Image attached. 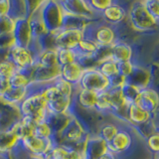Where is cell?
Returning <instances> with one entry per match:
<instances>
[{
    "label": "cell",
    "instance_id": "1",
    "mask_svg": "<svg viewBox=\"0 0 159 159\" xmlns=\"http://www.w3.org/2000/svg\"><path fill=\"white\" fill-rule=\"evenodd\" d=\"M127 22L136 34L145 36H152V34H156L159 25L147 12L142 0L130 4L127 14Z\"/></svg>",
    "mask_w": 159,
    "mask_h": 159
},
{
    "label": "cell",
    "instance_id": "48",
    "mask_svg": "<svg viewBox=\"0 0 159 159\" xmlns=\"http://www.w3.org/2000/svg\"><path fill=\"white\" fill-rule=\"evenodd\" d=\"M10 9V0H0V17L8 16Z\"/></svg>",
    "mask_w": 159,
    "mask_h": 159
},
{
    "label": "cell",
    "instance_id": "10",
    "mask_svg": "<svg viewBox=\"0 0 159 159\" xmlns=\"http://www.w3.org/2000/svg\"><path fill=\"white\" fill-rule=\"evenodd\" d=\"M8 59L16 67L17 71H24L35 65V56L31 50L15 44L9 50Z\"/></svg>",
    "mask_w": 159,
    "mask_h": 159
},
{
    "label": "cell",
    "instance_id": "45",
    "mask_svg": "<svg viewBox=\"0 0 159 159\" xmlns=\"http://www.w3.org/2000/svg\"><path fill=\"white\" fill-rule=\"evenodd\" d=\"M15 27V21L9 16L0 17V35L12 34Z\"/></svg>",
    "mask_w": 159,
    "mask_h": 159
},
{
    "label": "cell",
    "instance_id": "42",
    "mask_svg": "<svg viewBox=\"0 0 159 159\" xmlns=\"http://www.w3.org/2000/svg\"><path fill=\"white\" fill-rule=\"evenodd\" d=\"M17 72L16 67L9 59L0 63V78L9 80L13 75Z\"/></svg>",
    "mask_w": 159,
    "mask_h": 159
},
{
    "label": "cell",
    "instance_id": "33",
    "mask_svg": "<svg viewBox=\"0 0 159 159\" xmlns=\"http://www.w3.org/2000/svg\"><path fill=\"white\" fill-rule=\"evenodd\" d=\"M35 125H36V122L32 118L27 116L20 118L17 123V135L20 140L33 135Z\"/></svg>",
    "mask_w": 159,
    "mask_h": 159
},
{
    "label": "cell",
    "instance_id": "18",
    "mask_svg": "<svg viewBox=\"0 0 159 159\" xmlns=\"http://www.w3.org/2000/svg\"><path fill=\"white\" fill-rule=\"evenodd\" d=\"M98 93L76 87L73 98V103L77 107L84 109V111H94Z\"/></svg>",
    "mask_w": 159,
    "mask_h": 159
},
{
    "label": "cell",
    "instance_id": "36",
    "mask_svg": "<svg viewBox=\"0 0 159 159\" xmlns=\"http://www.w3.org/2000/svg\"><path fill=\"white\" fill-rule=\"evenodd\" d=\"M57 61L60 67H64L66 65L71 64L77 61V55L74 49H65V48H57Z\"/></svg>",
    "mask_w": 159,
    "mask_h": 159
},
{
    "label": "cell",
    "instance_id": "35",
    "mask_svg": "<svg viewBox=\"0 0 159 159\" xmlns=\"http://www.w3.org/2000/svg\"><path fill=\"white\" fill-rule=\"evenodd\" d=\"M97 69L102 76L106 77L107 80H111L118 75L117 71V63L113 61L111 58H108L104 61L98 63Z\"/></svg>",
    "mask_w": 159,
    "mask_h": 159
},
{
    "label": "cell",
    "instance_id": "41",
    "mask_svg": "<svg viewBox=\"0 0 159 159\" xmlns=\"http://www.w3.org/2000/svg\"><path fill=\"white\" fill-rule=\"evenodd\" d=\"M33 135L40 137V138H54L51 128L49 127L46 121H41V122L36 123V125H35V128H34Z\"/></svg>",
    "mask_w": 159,
    "mask_h": 159
},
{
    "label": "cell",
    "instance_id": "27",
    "mask_svg": "<svg viewBox=\"0 0 159 159\" xmlns=\"http://www.w3.org/2000/svg\"><path fill=\"white\" fill-rule=\"evenodd\" d=\"M32 71L33 67L24 71H17L8 80L9 87L14 89H27L32 83Z\"/></svg>",
    "mask_w": 159,
    "mask_h": 159
},
{
    "label": "cell",
    "instance_id": "32",
    "mask_svg": "<svg viewBox=\"0 0 159 159\" xmlns=\"http://www.w3.org/2000/svg\"><path fill=\"white\" fill-rule=\"evenodd\" d=\"M35 65L42 67H56L59 66L57 61V51L56 49H47L42 50L36 58H35Z\"/></svg>",
    "mask_w": 159,
    "mask_h": 159
},
{
    "label": "cell",
    "instance_id": "29",
    "mask_svg": "<svg viewBox=\"0 0 159 159\" xmlns=\"http://www.w3.org/2000/svg\"><path fill=\"white\" fill-rule=\"evenodd\" d=\"M27 94V89H14V88H8V89L4 93L0 101H2L4 103H7L9 106L16 107L22 102Z\"/></svg>",
    "mask_w": 159,
    "mask_h": 159
},
{
    "label": "cell",
    "instance_id": "39",
    "mask_svg": "<svg viewBox=\"0 0 159 159\" xmlns=\"http://www.w3.org/2000/svg\"><path fill=\"white\" fill-rule=\"evenodd\" d=\"M144 145L146 149L150 152L154 158H158L159 152V133L155 132L150 134L144 139Z\"/></svg>",
    "mask_w": 159,
    "mask_h": 159
},
{
    "label": "cell",
    "instance_id": "13",
    "mask_svg": "<svg viewBox=\"0 0 159 159\" xmlns=\"http://www.w3.org/2000/svg\"><path fill=\"white\" fill-rule=\"evenodd\" d=\"M137 106L150 114H156L158 111L159 96L155 88H146L139 92L135 101Z\"/></svg>",
    "mask_w": 159,
    "mask_h": 159
},
{
    "label": "cell",
    "instance_id": "43",
    "mask_svg": "<svg viewBox=\"0 0 159 159\" xmlns=\"http://www.w3.org/2000/svg\"><path fill=\"white\" fill-rule=\"evenodd\" d=\"M144 7L152 18L159 23V1L158 0H142Z\"/></svg>",
    "mask_w": 159,
    "mask_h": 159
},
{
    "label": "cell",
    "instance_id": "16",
    "mask_svg": "<svg viewBox=\"0 0 159 159\" xmlns=\"http://www.w3.org/2000/svg\"><path fill=\"white\" fill-rule=\"evenodd\" d=\"M12 34L15 45L28 49L30 48L33 41V36L28 19L18 20L15 22L14 31Z\"/></svg>",
    "mask_w": 159,
    "mask_h": 159
},
{
    "label": "cell",
    "instance_id": "22",
    "mask_svg": "<svg viewBox=\"0 0 159 159\" xmlns=\"http://www.w3.org/2000/svg\"><path fill=\"white\" fill-rule=\"evenodd\" d=\"M20 118L21 116L16 107L9 106L0 101V129L10 128Z\"/></svg>",
    "mask_w": 159,
    "mask_h": 159
},
{
    "label": "cell",
    "instance_id": "26",
    "mask_svg": "<svg viewBox=\"0 0 159 159\" xmlns=\"http://www.w3.org/2000/svg\"><path fill=\"white\" fill-rule=\"evenodd\" d=\"M73 114H53L48 111L45 121L47 122L49 127L51 128L54 137L57 136L69 123Z\"/></svg>",
    "mask_w": 159,
    "mask_h": 159
},
{
    "label": "cell",
    "instance_id": "34",
    "mask_svg": "<svg viewBox=\"0 0 159 159\" xmlns=\"http://www.w3.org/2000/svg\"><path fill=\"white\" fill-rule=\"evenodd\" d=\"M94 111L103 116H111V107L107 91L98 93L96 104H94Z\"/></svg>",
    "mask_w": 159,
    "mask_h": 159
},
{
    "label": "cell",
    "instance_id": "51",
    "mask_svg": "<svg viewBox=\"0 0 159 159\" xmlns=\"http://www.w3.org/2000/svg\"><path fill=\"white\" fill-rule=\"evenodd\" d=\"M9 50H10V48H8V49H0V63L8 59Z\"/></svg>",
    "mask_w": 159,
    "mask_h": 159
},
{
    "label": "cell",
    "instance_id": "20",
    "mask_svg": "<svg viewBox=\"0 0 159 159\" xmlns=\"http://www.w3.org/2000/svg\"><path fill=\"white\" fill-rule=\"evenodd\" d=\"M154 116V114H153ZM152 114L139 107L135 102L128 104L126 112V122L133 127H137L147 123L153 117Z\"/></svg>",
    "mask_w": 159,
    "mask_h": 159
},
{
    "label": "cell",
    "instance_id": "40",
    "mask_svg": "<svg viewBox=\"0 0 159 159\" xmlns=\"http://www.w3.org/2000/svg\"><path fill=\"white\" fill-rule=\"evenodd\" d=\"M67 153H68L67 146L56 143L51 149H50L46 155H45V158L46 159H66Z\"/></svg>",
    "mask_w": 159,
    "mask_h": 159
},
{
    "label": "cell",
    "instance_id": "28",
    "mask_svg": "<svg viewBox=\"0 0 159 159\" xmlns=\"http://www.w3.org/2000/svg\"><path fill=\"white\" fill-rule=\"evenodd\" d=\"M98 49V46L94 42H93L92 40L83 38L76 46V48L74 49L75 53L77 55V61L81 59L93 57V55L96 54Z\"/></svg>",
    "mask_w": 159,
    "mask_h": 159
},
{
    "label": "cell",
    "instance_id": "44",
    "mask_svg": "<svg viewBox=\"0 0 159 159\" xmlns=\"http://www.w3.org/2000/svg\"><path fill=\"white\" fill-rule=\"evenodd\" d=\"M87 1L93 12L101 15L106 10V8L111 4L112 0H87Z\"/></svg>",
    "mask_w": 159,
    "mask_h": 159
},
{
    "label": "cell",
    "instance_id": "31",
    "mask_svg": "<svg viewBox=\"0 0 159 159\" xmlns=\"http://www.w3.org/2000/svg\"><path fill=\"white\" fill-rule=\"evenodd\" d=\"M89 22L92 21L89 19L64 13L61 30H81V31H84V29Z\"/></svg>",
    "mask_w": 159,
    "mask_h": 159
},
{
    "label": "cell",
    "instance_id": "4",
    "mask_svg": "<svg viewBox=\"0 0 159 159\" xmlns=\"http://www.w3.org/2000/svg\"><path fill=\"white\" fill-rule=\"evenodd\" d=\"M84 38L92 40L98 47H111L117 40L116 28L102 19L89 22L83 31Z\"/></svg>",
    "mask_w": 159,
    "mask_h": 159
},
{
    "label": "cell",
    "instance_id": "25",
    "mask_svg": "<svg viewBox=\"0 0 159 159\" xmlns=\"http://www.w3.org/2000/svg\"><path fill=\"white\" fill-rule=\"evenodd\" d=\"M43 2H42V4H43ZM42 4H41V6H39L36 10H35L28 19L29 24H30V28H31L33 39H39L42 36H44V35H46L47 33H49L46 27H45V24L43 22V19L41 16Z\"/></svg>",
    "mask_w": 159,
    "mask_h": 159
},
{
    "label": "cell",
    "instance_id": "2",
    "mask_svg": "<svg viewBox=\"0 0 159 159\" xmlns=\"http://www.w3.org/2000/svg\"><path fill=\"white\" fill-rule=\"evenodd\" d=\"M91 134L80 120L74 116L70 119L69 123L57 136H55V142L69 147H73L84 151V145Z\"/></svg>",
    "mask_w": 159,
    "mask_h": 159
},
{
    "label": "cell",
    "instance_id": "5",
    "mask_svg": "<svg viewBox=\"0 0 159 159\" xmlns=\"http://www.w3.org/2000/svg\"><path fill=\"white\" fill-rule=\"evenodd\" d=\"M41 16L49 33L55 34L61 30L64 11L58 0L44 1L41 7Z\"/></svg>",
    "mask_w": 159,
    "mask_h": 159
},
{
    "label": "cell",
    "instance_id": "15",
    "mask_svg": "<svg viewBox=\"0 0 159 159\" xmlns=\"http://www.w3.org/2000/svg\"><path fill=\"white\" fill-rule=\"evenodd\" d=\"M54 35L56 49H75L79 42L84 38L83 31L81 30H60Z\"/></svg>",
    "mask_w": 159,
    "mask_h": 159
},
{
    "label": "cell",
    "instance_id": "11",
    "mask_svg": "<svg viewBox=\"0 0 159 159\" xmlns=\"http://www.w3.org/2000/svg\"><path fill=\"white\" fill-rule=\"evenodd\" d=\"M18 121L8 129H0V156L5 159L11 155L19 145L20 139L17 135Z\"/></svg>",
    "mask_w": 159,
    "mask_h": 159
},
{
    "label": "cell",
    "instance_id": "19",
    "mask_svg": "<svg viewBox=\"0 0 159 159\" xmlns=\"http://www.w3.org/2000/svg\"><path fill=\"white\" fill-rule=\"evenodd\" d=\"M107 150V143L97 134H91L84 145V159H98Z\"/></svg>",
    "mask_w": 159,
    "mask_h": 159
},
{
    "label": "cell",
    "instance_id": "46",
    "mask_svg": "<svg viewBox=\"0 0 159 159\" xmlns=\"http://www.w3.org/2000/svg\"><path fill=\"white\" fill-rule=\"evenodd\" d=\"M133 68H134V64L131 61L118 62L117 63L118 75H119V76H121L122 78H124V79H126L129 75L131 74Z\"/></svg>",
    "mask_w": 159,
    "mask_h": 159
},
{
    "label": "cell",
    "instance_id": "8",
    "mask_svg": "<svg viewBox=\"0 0 159 159\" xmlns=\"http://www.w3.org/2000/svg\"><path fill=\"white\" fill-rule=\"evenodd\" d=\"M65 14L74 15L94 21L101 19V15L93 12L87 0H58Z\"/></svg>",
    "mask_w": 159,
    "mask_h": 159
},
{
    "label": "cell",
    "instance_id": "17",
    "mask_svg": "<svg viewBox=\"0 0 159 159\" xmlns=\"http://www.w3.org/2000/svg\"><path fill=\"white\" fill-rule=\"evenodd\" d=\"M61 76V67H42L34 65L32 71V83L50 84Z\"/></svg>",
    "mask_w": 159,
    "mask_h": 159
},
{
    "label": "cell",
    "instance_id": "24",
    "mask_svg": "<svg viewBox=\"0 0 159 159\" xmlns=\"http://www.w3.org/2000/svg\"><path fill=\"white\" fill-rule=\"evenodd\" d=\"M73 98L60 96L47 102V109L53 114H72Z\"/></svg>",
    "mask_w": 159,
    "mask_h": 159
},
{
    "label": "cell",
    "instance_id": "52",
    "mask_svg": "<svg viewBox=\"0 0 159 159\" xmlns=\"http://www.w3.org/2000/svg\"><path fill=\"white\" fill-rule=\"evenodd\" d=\"M0 159H5L4 157H2V156H0Z\"/></svg>",
    "mask_w": 159,
    "mask_h": 159
},
{
    "label": "cell",
    "instance_id": "23",
    "mask_svg": "<svg viewBox=\"0 0 159 159\" xmlns=\"http://www.w3.org/2000/svg\"><path fill=\"white\" fill-rule=\"evenodd\" d=\"M84 69L78 61H75L61 68V77L74 87H78Z\"/></svg>",
    "mask_w": 159,
    "mask_h": 159
},
{
    "label": "cell",
    "instance_id": "50",
    "mask_svg": "<svg viewBox=\"0 0 159 159\" xmlns=\"http://www.w3.org/2000/svg\"><path fill=\"white\" fill-rule=\"evenodd\" d=\"M98 159H119V157L118 156H116V154H113V153H111V151H108V150H107L106 152H104L102 155L99 157Z\"/></svg>",
    "mask_w": 159,
    "mask_h": 159
},
{
    "label": "cell",
    "instance_id": "47",
    "mask_svg": "<svg viewBox=\"0 0 159 159\" xmlns=\"http://www.w3.org/2000/svg\"><path fill=\"white\" fill-rule=\"evenodd\" d=\"M14 45L13 34L0 35V49H8Z\"/></svg>",
    "mask_w": 159,
    "mask_h": 159
},
{
    "label": "cell",
    "instance_id": "9",
    "mask_svg": "<svg viewBox=\"0 0 159 159\" xmlns=\"http://www.w3.org/2000/svg\"><path fill=\"white\" fill-rule=\"evenodd\" d=\"M130 4L123 1H114L101 14V19L106 23L116 27L127 21V14Z\"/></svg>",
    "mask_w": 159,
    "mask_h": 159
},
{
    "label": "cell",
    "instance_id": "38",
    "mask_svg": "<svg viewBox=\"0 0 159 159\" xmlns=\"http://www.w3.org/2000/svg\"><path fill=\"white\" fill-rule=\"evenodd\" d=\"M120 91H121L123 98L125 99L126 103L130 104V103L135 102L136 98H137L138 94H139V92H140L141 89H137L136 87L132 86V84L124 83L120 87Z\"/></svg>",
    "mask_w": 159,
    "mask_h": 159
},
{
    "label": "cell",
    "instance_id": "12",
    "mask_svg": "<svg viewBox=\"0 0 159 159\" xmlns=\"http://www.w3.org/2000/svg\"><path fill=\"white\" fill-rule=\"evenodd\" d=\"M153 81L151 65L149 67H145L134 64V68L131 74L125 79V83L132 84L139 89H143L149 87L153 88Z\"/></svg>",
    "mask_w": 159,
    "mask_h": 159
},
{
    "label": "cell",
    "instance_id": "7",
    "mask_svg": "<svg viewBox=\"0 0 159 159\" xmlns=\"http://www.w3.org/2000/svg\"><path fill=\"white\" fill-rule=\"evenodd\" d=\"M56 142L54 138H40L31 135L19 141L18 147L27 154L45 156Z\"/></svg>",
    "mask_w": 159,
    "mask_h": 159
},
{
    "label": "cell",
    "instance_id": "3",
    "mask_svg": "<svg viewBox=\"0 0 159 159\" xmlns=\"http://www.w3.org/2000/svg\"><path fill=\"white\" fill-rule=\"evenodd\" d=\"M42 93L43 92L32 91L27 88L26 97L17 107L21 117H30L36 123L45 121L48 114V109L47 101Z\"/></svg>",
    "mask_w": 159,
    "mask_h": 159
},
{
    "label": "cell",
    "instance_id": "21",
    "mask_svg": "<svg viewBox=\"0 0 159 159\" xmlns=\"http://www.w3.org/2000/svg\"><path fill=\"white\" fill-rule=\"evenodd\" d=\"M109 50H111V58L116 63L132 61L133 48L130 44L120 41V40H116L109 47Z\"/></svg>",
    "mask_w": 159,
    "mask_h": 159
},
{
    "label": "cell",
    "instance_id": "6",
    "mask_svg": "<svg viewBox=\"0 0 159 159\" xmlns=\"http://www.w3.org/2000/svg\"><path fill=\"white\" fill-rule=\"evenodd\" d=\"M78 87L99 93L106 92L109 88V82L106 77L98 72L97 68H93L84 70Z\"/></svg>",
    "mask_w": 159,
    "mask_h": 159
},
{
    "label": "cell",
    "instance_id": "37",
    "mask_svg": "<svg viewBox=\"0 0 159 159\" xmlns=\"http://www.w3.org/2000/svg\"><path fill=\"white\" fill-rule=\"evenodd\" d=\"M53 84H54V87L56 88L60 96L67 97V98H74L76 87H74L73 84L68 83L67 81H65L61 77H59L55 80L53 82Z\"/></svg>",
    "mask_w": 159,
    "mask_h": 159
},
{
    "label": "cell",
    "instance_id": "30",
    "mask_svg": "<svg viewBox=\"0 0 159 159\" xmlns=\"http://www.w3.org/2000/svg\"><path fill=\"white\" fill-rule=\"evenodd\" d=\"M8 16L14 20L15 22L18 20L28 19V9L27 3L25 0H10V9Z\"/></svg>",
    "mask_w": 159,
    "mask_h": 159
},
{
    "label": "cell",
    "instance_id": "49",
    "mask_svg": "<svg viewBox=\"0 0 159 159\" xmlns=\"http://www.w3.org/2000/svg\"><path fill=\"white\" fill-rule=\"evenodd\" d=\"M9 88V82L6 79H2L0 78V98H2L4 93L7 91Z\"/></svg>",
    "mask_w": 159,
    "mask_h": 159
},
{
    "label": "cell",
    "instance_id": "14",
    "mask_svg": "<svg viewBox=\"0 0 159 159\" xmlns=\"http://www.w3.org/2000/svg\"><path fill=\"white\" fill-rule=\"evenodd\" d=\"M123 123L124 121L114 117L113 116H104L102 122L98 124L96 134L106 143H108L114 137Z\"/></svg>",
    "mask_w": 159,
    "mask_h": 159
}]
</instances>
